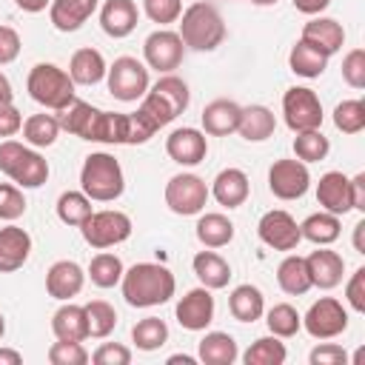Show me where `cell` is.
Masks as SVG:
<instances>
[{
  "instance_id": "1",
  "label": "cell",
  "mask_w": 365,
  "mask_h": 365,
  "mask_svg": "<svg viewBox=\"0 0 365 365\" xmlns=\"http://www.w3.org/2000/svg\"><path fill=\"white\" fill-rule=\"evenodd\" d=\"M60 128L88 140V143H108V145H140L154 137V131L137 117V111H103L91 103L74 100L68 108L60 111Z\"/></svg>"
},
{
  "instance_id": "2",
  "label": "cell",
  "mask_w": 365,
  "mask_h": 365,
  "mask_svg": "<svg viewBox=\"0 0 365 365\" xmlns=\"http://www.w3.org/2000/svg\"><path fill=\"white\" fill-rule=\"evenodd\" d=\"M188 103H191L188 83L171 71V74H163L154 86H148V91L137 106V117L157 134L163 125L177 120L188 108Z\"/></svg>"
},
{
  "instance_id": "3",
  "label": "cell",
  "mask_w": 365,
  "mask_h": 365,
  "mask_svg": "<svg viewBox=\"0 0 365 365\" xmlns=\"http://www.w3.org/2000/svg\"><path fill=\"white\" fill-rule=\"evenodd\" d=\"M120 288H123V299L131 308H154L174 297L177 279L160 262H137L123 271Z\"/></svg>"
},
{
  "instance_id": "4",
  "label": "cell",
  "mask_w": 365,
  "mask_h": 365,
  "mask_svg": "<svg viewBox=\"0 0 365 365\" xmlns=\"http://www.w3.org/2000/svg\"><path fill=\"white\" fill-rule=\"evenodd\" d=\"M80 191L91 202H114L125 191L123 165L108 151H91L80 168Z\"/></svg>"
},
{
  "instance_id": "5",
  "label": "cell",
  "mask_w": 365,
  "mask_h": 365,
  "mask_svg": "<svg viewBox=\"0 0 365 365\" xmlns=\"http://www.w3.org/2000/svg\"><path fill=\"white\" fill-rule=\"evenodd\" d=\"M180 40L194 51H214L225 40V20L211 3H191L180 14Z\"/></svg>"
},
{
  "instance_id": "6",
  "label": "cell",
  "mask_w": 365,
  "mask_h": 365,
  "mask_svg": "<svg viewBox=\"0 0 365 365\" xmlns=\"http://www.w3.org/2000/svg\"><path fill=\"white\" fill-rule=\"evenodd\" d=\"M74 80L68 77L66 68L54 66V63H37L31 66L29 77H26V91L34 103H40L43 108H51V111H63L68 108L77 94H74Z\"/></svg>"
},
{
  "instance_id": "7",
  "label": "cell",
  "mask_w": 365,
  "mask_h": 365,
  "mask_svg": "<svg viewBox=\"0 0 365 365\" xmlns=\"http://www.w3.org/2000/svg\"><path fill=\"white\" fill-rule=\"evenodd\" d=\"M0 171L20 188H40L48 180L46 157L29 143H17L11 137L0 143Z\"/></svg>"
},
{
  "instance_id": "8",
  "label": "cell",
  "mask_w": 365,
  "mask_h": 365,
  "mask_svg": "<svg viewBox=\"0 0 365 365\" xmlns=\"http://www.w3.org/2000/svg\"><path fill=\"white\" fill-rule=\"evenodd\" d=\"M134 225H131V217L125 211H117V208H103V211H91L88 220L80 225V234L83 240L97 248V251H106V248H114L120 242H125L131 237Z\"/></svg>"
},
{
  "instance_id": "9",
  "label": "cell",
  "mask_w": 365,
  "mask_h": 365,
  "mask_svg": "<svg viewBox=\"0 0 365 365\" xmlns=\"http://www.w3.org/2000/svg\"><path fill=\"white\" fill-rule=\"evenodd\" d=\"M106 83L114 100L120 103H137L143 100V94L148 91V66L140 63L137 57H117L108 71H106Z\"/></svg>"
},
{
  "instance_id": "10",
  "label": "cell",
  "mask_w": 365,
  "mask_h": 365,
  "mask_svg": "<svg viewBox=\"0 0 365 365\" xmlns=\"http://www.w3.org/2000/svg\"><path fill=\"white\" fill-rule=\"evenodd\" d=\"M282 117L285 125L297 134V131H314L322 128V103L317 97L314 88L308 86H291L282 94Z\"/></svg>"
},
{
  "instance_id": "11",
  "label": "cell",
  "mask_w": 365,
  "mask_h": 365,
  "mask_svg": "<svg viewBox=\"0 0 365 365\" xmlns=\"http://www.w3.org/2000/svg\"><path fill=\"white\" fill-rule=\"evenodd\" d=\"M208 185L202 177L197 174H174L168 182H165V205L180 214V217H194V214H202L205 202H208Z\"/></svg>"
},
{
  "instance_id": "12",
  "label": "cell",
  "mask_w": 365,
  "mask_h": 365,
  "mask_svg": "<svg viewBox=\"0 0 365 365\" xmlns=\"http://www.w3.org/2000/svg\"><path fill=\"white\" fill-rule=\"evenodd\" d=\"M302 328L314 339H334L348 331V308L334 297H319L302 317Z\"/></svg>"
},
{
  "instance_id": "13",
  "label": "cell",
  "mask_w": 365,
  "mask_h": 365,
  "mask_svg": "<svg viewBox=\"0 0 365 365\" xmlns=\"http://www.w3.org/2000/svg\"><path fill=\"white\" fill-rule=\"evenodd\" d=\"M182 57H185V43L171 29H157L143 43V63L160 74H171L174 68H180Z\"/></svg>"
},
{
  "instance_id": "14",
  "label": "cell",
  "mask_w": 365,
  "mask_h": 365,
  "mask_svg": "<svg viewBox=\"0 0 365 365\" xmlns=\"http://www.w3.org/2000/svg\"><path fill=\"white\" fill-rule=\"evenodd\" d=\"M311 185V171H308V163L302 160H274V165L268 168V191L277 197V200H299L305 197Z\"/></svg>"
},
{
  "instance_id": "15",
  "label": "cell",
  "mask_w": 365,
  "mask_h": 365,
  "mask_svg": "<svg viewBox=\"0 0 365 365\" xmlns=\"http://www.w3.org/2000/svg\"><path fill=\"white\" fill-rule=\"evenodd\" d=\"M257 237L274 251H294L302 242L299 222L285 208H271L257 222Z\"/></svg>"
},
{
  "instance_id": "16",
  "label": "cell",
  "mask_w": 365,
  "mask_h": 365,
  "mask_svg": "<svg viewBox=\"0 0 365 365\" xmlns=\"http://www.w3.org/2000/svg\"><path fill=\"white\" fill-rule=\"evenodd\" d=\"M214 297H211V288L200 285V288H191L185 291L180 299H177V308H174V317L177 322L185 328V331H205L211 322H214Z\"/></svg>"
},
{
  "instance_id": "17",
  "label": "cell",
  "mask_w": 365,
  "mask_h": 365,
  "mask_svg": "<svg viewBox=\"0 0 365 365\" xmlns=\"http://www.w3.org/2000/svg\"><path fill=\"white\" fill-rule=\"evenodd\" d=\"M165 154L177 165H200L208 154V137H205V131L191 128V125L174 128L165 137Z\"/></svg>"
},
{
  "instance_id": "18",
  "label": "cell",
  "mask_w": 365,
  "mask_h": 365,
  "mask_svg": "<svg viewBox=\"0 0 365 365\" xmlns=\"http://www.w3.org/2000/svg\"><path fill=\"white\" fill-rule=\"evenodd\" d=\"M305 265H308V277H311L314 288L331 291V288H336L342 282L345 259H342V254L331 251L328 245H317V251H311L305 257Z\"/></svg>"
},
{
  "instance_id": "19",
  "label": "cell",
  "mask_w": 365,
  "mask_h": 365,
  "mask_svg": "<svg viewBox=\"0 0 365 365\" xmlns=\"http://www.w3.org/2000/svg\"><path fill=\"white\" fill-rule=\"evenodd\" d=\"M83 285H86V271L74 259H57L46 271V291H48V297H54L60 302L74 299L83 291Z\"/></svg>"
},
{
  "instance_id": "20",
  "label": "cell",
  "mask_w": 365,
  "mask_h": 365,
  "mask_svg": "<svg viewBox=\"0 0 365 365\" xmlns=\"http://www.w3.org/2000/svg\"><path fill=\"white\" fill-rule=\"evenodd\" d=\"M299 40H305L308 46H314L317 51H322L325 57H334L342 46H345V29L339 20L334 17H311L305 26H302V34Z\"/></svg>"
},
{
  "instance_id": "21",
  "label": "cell",
  "mask_w": 365,
  "mask_h": 365,
  "mask_svg": "<svg viewBox=\"0 0 365 365\" xmlns=\"http://www.w3.org/2000/svg\"><path fill=\"white\" fill-rule=\"evenodd\" d=\"M317 202L322 211H331L336 217H345L351 208V177L342 171H328L317 182Z\"/></svg>"
},
{
  "instance_id": "22",
  "label": "cell",
  "mask_w": 365,
  "mask_h": 365,
  "mask_svg": "<svg viewBox=\"0 0 365 365\" xmlns=\"http://www.w3.org/2000/svg\"><path fill=\"white\" fill-rule=\"evenodd\" d=\"M140 23V9L134 0H106L100 6V29L114 37V40H123L128 37Z\"/></svg>"
},
{
  "instance_id": "23",
  "label": "cell",
  "mask_w": 365,
  "mask_h": 365,
  "mask_svg": "<svg viewBox=\"0 0 365 365\" xmlns=\"http://www.w3.org/2000/svg\"><path fill=\"white\" fill-rule=\"evenodd\" d=\"M31 234L20 225L0 228V274H14L29 262Z\"/></svg>"
},
{
  "instance_id": "24",
  "label": "cell",
  "mask_w": 365,
  "mask_h": 365,
  "mask_svg": "<svg viewBox=\"0 0 365 365\" xmlns=\"http://www.w3.org/2000/svg\"><path fill=\"white\" fill-rule=\"evenodd\" d=\"M208 194H211L222 208H240V205L248 200V194H251L248 174H245L242 168H222V171L214 177Z\"/></svg>"
},
{
  "instance_id": "25",
  "label": "cell",
  "mask_w": 365,
  "mask_h": 365,
  "mask_svg": "<svg viewBox=\"0 0 365 365\" xmlns=\"http://www.w3.org/2000/svg\"><path fill=\"white\" fill-rule=\"evenodd\" d=\"M240 114H242V106H240V103L225 100V97L211 100V103L202 108V114H200V120H202V131L211 134V137H228V134L237 131V125H240Z\"/></svg>"
},
{
  "instance_id": "26",
  "label": "cell",
  "mask_w": 365,
  "mask_h": 365,
  "mask_svg": "<svg viewBox=\"0 0 365 365\" xmlns=\"http://www.w3.org/2000/svg\"><path fill=\"white\" fill-rule=\"evenodd\" d=\"M100 0H51L48 6V20L57 31H77L94 11Z\"/></svg>"
},
{
  "instance_id": "27",
  "label": "cell",
  "mask_w": 365,
  "mask_h": 365,
  "mask_svg": "<svg viewBox=\"0 0 365 365\" xmlns=\"http://www.w3.org/2000/svg\"><path fill=\"white\" fill-rule=\"evenodd\" d=\"M191 268H194V277L200 279V285H205L211 291H220V288H225L231 282V265L214 248L197 251L194 259H191Z\"/></svg>"
},
{
  "instance_id": "28",
  "label": "cell",
  "mask_w": 365,
  "mask_h": 365,
  "mask_svg": "<svg viewBox=\"0 0 365 365\" xmlns=\"http://www.w3.org/2000/svg\"><path fill=\"white\" fill-rule=\"evenodd\" d=\"M106 71H108L106 57L91 46L77 48L68 60V77L74 80V86H97L106 77Z\"/></svg>"
},
{
  "instance_id": "29",
  "label": "cell",
  "mask_w": 365,
  "mask_h": 365,
  "mask_svg": "<svg viewBox=\"0 0 365 365\" xmlns=\"http://www.w3.org/2000/svg\"><path fill=\"white\" fill-rule=\"evenodd\" d=\"M277 128V117L268 106H242V114H240V125H237V134L245 140V143H262L274 134Z\"/></svg>"
},
{
  "instance_id": "30",
  "label": "cell",
  "mask_w": 365,
  "mask_h": 365,
  "mask_svg": "<svg viewBox=\"0 0 365 365\" xmlns=\"http://www.w3.org/2000/svg\"><path fill=\"white\" fill-rule=\"evenodd\" d=\"M51 331L57 339H71V342H83L88 339V322H86V308L74 305L71 299L63 302L54 317H51Z\"/></svg>"
},
{
  "instance_id": "31",
  "label": "cell",
  "mask_w": 365,
  "mask_h": 365,
  "mask_svg": "<svg viewBox=\"0 0 365 365\" xmlns=\"http://www.w3.org/2000/svg\"><path fill=\"white\" fill-rule=\"evenodd\" d=\"M240 356V348L234 342L231 334L225 331H208L202 339H200V348H197V359L202 365H234Z\"/></svg>"
},
{
  "instance_id": "32",
  "label": "cell",
  "mask_w": 365,
  "mask_h": 365,
  "mask_svg": "<svg viewBox=\"0 0 365 365\" xmlns=\"http://www.w3.org/2000/svg\"><path fill=\"white\" fill-rule=\"evenodd\" d=\"M228 311L237 322H257L265 314V297L257 285L242 282L228 294Z\"/></svg>"
},
{
  "instance_id": "33",
  "label": "cell",
  "mask_w": 365,
  "mask_h": 365,
  "mask_svg": "<svg viewBox=\"0 0 365 365\" xmlns=\"http://www.w3.org/2000/svg\"><path fill=\"white\" fill-rule=\"evenodd\" d=\"M194 234L202 242V248H225L234 240V222L220 211H208V214H200Z\"/></svg>"
},
{
  "instance_id": "34",
  "label": "cell",
  "mask_w": 365,
  "mask_h": 365,
  "mask_svg": "<svg viewBox=\"0 0 365 365\" xmlns=\"http://www.w3.org/2000/svg\"><path fill=\"white\" fill-rule=\"evenodd\" d=\"M277 285H279L282 294H288V297H302V294H308L314 285H311V277H308L305 257L288 254V257L277 265Z\"/></svg>"
},
{
  "instance_id": "35",
  "label": "cell",
  "mask_w": 365,
  "mask_h": 365,
  "mask_svg": "<svg viewBox=\"0 0 365 365\" xmlns=\"http://www.w3.org/2000/svg\"><path fill=\"white\" fill-rule=\"evenodd\" d=\"M299 234L302 240L314 242V245H331L339 240L342 234V222L336 214L331 211H317V214H308L302 222H299Z\"/></svg>"
},
{
  "instance_id": "36",
  "label": "cell",
  "mask_w": 365,
  "mask_h": 365,
  "mask_svg": "<svg viewBox=\"0 0 365 365\" xmlns=\"http://www.w3.org/2000/svg\"><path fill=\"white\" fill-rule=\"evenodd\" d=\"M328 60L322 51H317L314 46H308L305 40H297L288 51V68L297 74V77H305V80H314L319 77L325 68H328Z\"/></svg>"
},
{
  "instance_id": "37",
  "label": "cell",
  "mask_w": 365,
  "mask_h": 365,
  "mask_svg": "<svg viewBox=\"0 0 365 365\" xmlns=\"http://www.w3.org/2000/svg\"><path fill=\"white\" fill-rule=\"evenodd\" d=\"M23 140L31 145V148H48V145H54L57 143V137H60V120L54 117V114H31V117H26L23 120Z\"/></svg>"
},
{
  "instance_id": "38",
  "label": "cell",
  "mask_w": 365,
  "mask_h": 365,
  "mask_svg": "<svg viewBox=\"0 0 365 365\" xmlns=\"http://www.w3.org/2000/svg\"><path fill=\"white\" fill-rule=\"evenodd\" d=\"M123 271H125V265H123V259H120L117 254L100 251V254L91 257V262H88V268H86V277H88L97 288H114V285H120Z\"/></svg>"
},
{
  "instance_id": "39",
  "label": "cell",
  "mask_w": 365,
  "mask_h": 365,
  "mask_svg": "<svg viewBox=\"0 0 365 365\" xmlns=\"http://www.w3.org/2000/svg\"><path fill=\"white\" fill-rule=\"evenodd\" d=\"M288 359V351H285V342L279 336H259L248 345V351L242 354V362L245 365H282Z\"/></svg>"
},
{
  "instance_id": "40",
  "label": "cell",
  "mask_w": 365,
  "mask_h": 365,
  "mask_svg": "<svg viewBox=\"0 0 365 365\" xmlns=\"http://www.w3.org/2000/svg\"><path fill=\"white\" fill-rule=\"evenodd\" d=\"M54 208H57V220L63 225H74V228H80L88 220V214L94 211L91 208V200L83 191H63L57 197V205Z\"/></svg>"
},
{
  "instance_id": "41",
  "label": "cell",
  "mask_w": 365,
  "mask_h": 365,
  "mask_svg": "<svg viewBox=\"0 0 365 365\" xmlns=\"http://www.w3.org/2000/svg\"><path fill=\"white\" fill-rule=\"evenodd\" d=\"M265 325H268V331H271L274 336L288 339V336L299 334L302 317H299V311H297L291 302H277V305H271V308L265 311Z\"/></svg>"
},
{
  "instance_id": "42",
  "label": "cell",
  "mask_w": 365,
  "mask_h": 365,
  "mask_svg": "<svg viewBox=\"0 0 365 365\" xmlns=\"http://www.w3.org/2000/svg\"><path fill=\"white\" fill-rule=\"evenodd\" d=\"M86 308V322H88V336L94 339H106L114 328H117V311L111 302L106 299H91L83 305Z\"/></svg>"
},
{
  "instance_id": "43",
  "label": "cell",
  "mask_w": 365,
  "mask_h": 365,
  "mask_svg": "<svg viewBox=\"0 0 365 365\" xmlns=\"http://www.w3.org/2000/svg\"><path fill=\"white\" fill-rule=\"evenodd\" d=\"M131 342L140 351H157L168 342V325L160 317H145L131 328Z\"/></svg>"
},
{
  "instance_id": "44",
  "label": "cell",
  "mask_w": 365,
  "mask_h": 365,
  "mask_svg": "<svg viewBox=\"0 0 365 365\" xmlns=\"http://www.w3.org/2000/svg\"><path fill=\"white\" fill-rule=\"evenodd\" d=\"M328 151H331V143H328V137L319 128H314V131H297V137H294V157L297 160H302V163H319V160L328 157Z\"/></svg>"
},
{
  "instance_id": "45",
  "label": "cell",
  "mask_w": 365,
  "mask_h": 365,
  "mask_svg": "<svg viewBox=\"0 0 365 365\" xmlns=\"http://www.w3.org/2000/svg\"><path fill=\"white\" fill-rule=\"evenodd\" d=\"M334 125L342 134H359L365 128V103L362 100H342V103H336Z\"/></svg>"
},
{
  "instance_id": "46",
  "label": "cell",
  "mask_w": 365,
  "mask_h": 365,
  "mask_svg": "<svg viewBox=\"0 0 365 365\" xmlns=\"http://www.w3.org/2000/svg\"><path fill=\"white\" fill-rule=\"evenodd\" d=\"M26 194L20 185L14 182H0V220L6 222H14L26 214Z\"/></svg>"
},
{
  "instance_id": "47",
  "label": "cell",
  "mask_w": 365,
  "mask_h": 365,
  "mask_svg": "<svg viewBox=\"0 0 365 365\" xmlns=\"http://www.w3.org/2000/svg\"><path fill=\"white\" fill-rule=\"evenodd\" d=\"M88 356L91 354L83 348V342H71V339H57L48 348V362L51 365H86Z\"/></svg>"
},
{
  "instance_id": "48",
  "label": "cell",
  "mask_w": 365,
  "mask_h": 365,
  "mask_svg": "<svg viewBox=\"0 0 365 365\" xmlns=\"http://www.w3.org/2000/svg\"><path fill=\"white\" fill-rule=\"evenodd\" d=\"M143 11L151 23H160V29H165L168 23L180 20L182 0H143Z\"/></svg>"
},
{
  "instance_id": "49",
  "label": "cell",
  "mask_w": 365,
  "mask_h": 365,
  "mask_svg": "<svg viewBox=\"0 0 365 365\" xmlns=\"http://www.w3.org/2000/svg\"><path fill=\"white\" fill-rule=\"evenodd\" d=\"M342 80L351 88H365V48H351L342 57Z\"/></svg>"
},
{
  "instance_id": "50",
  "label": "cell",
  "mask_w": 365,
  "mask_h": 365,
  "mask_svg": "<svg viewBox=\"0 0 365 365\" xmlns=\"http://www.w3.org/2000/svg\"><path fill=\"white\" fill-rule=\"evenodd\" d=\"M88 359L94 365H128L131 362V348H125L123 342H103Z\"/></svg>"
},
{
  "instance_id": "51",
  "label": "cell",
  "mask_w": 365,
  "mask_h": 365,
  "mask_svg": "<svg viewBox=\"0 0 365 365\" xmlns=\"http://www.w3.org/2000/svg\"><path fill=\"white\" fill-rule=\"evenodd\" d=\"M345 302H348L351 311L365 314V268H362V265H359V268L351 274V279L345 282Z\"/></svg>"
},
{
  "instance_id": "52",
  "label": "cell",
  "mask_w": 365,
  "mask_h": 365,
  "mask_svg": "<svg viewBox=\"0 0 365 365\" xmlns=\"http://www.w3.org/2000/svg\"><path fill=\"white\" fill-rule=\"evenodd\" d=\"M308 362L311 365H345L348 362V354L342 345L336 342H319L311 354H308Z\"/></svg>"
},
{
  "instance_id": "53",
  "label": "cell",
  "mask_w": 365,
  "mask_h": 365,
  "mask_svg": "<svg viewBox=\"0 0 365 365\" xmlns=\"http://www.w3.org/2000/svg\"><path fill=\"white\" fill-rule=\"evenodd\" d=\"M20 34L11 29V26H0V66H9L20 57Z\"/></svg>"
},
{
  "instance_id": "54",
  "label": "cell",
  "mask_w": 365,
  "mask_h": 365,
  "mask_svg": "<svg viewBox=\"0 0 365 365\" xmlns=\"http://www.w3.org/2000/svg\"><path fill=\"white\" fill-rule=\"evenodd\" d=\"M23 128V114L14 103H0V137L9 140Z\"/></svg>"
},
{
  "instance_id": "55",
  "label": "cell",
  "mask_w": 365,
  "mask_h": 365,
  "mask_svg": "<svg viewBox=\"0 0 365 365\" xmlns=\"http://www.w3.org/2000/svg\"><path fill=\"white\" fill-rule=\"evenodd\" d=\"M351 208L365 211V174L362 171L356 177H351Z\"/></svg>"
},
{
  "instance_id": "56",
  "label": "cell",
  "mask_w": 365,
  "mask_h": 365,
  "mask_svg": "<svg viewBox=\"0 0 365 365\" xmlns=\"http://www.w3.org/2000/svg\"><path fill=\"white\" fill-rule=\"evenodd\" d=\"M291 3L299 14H308V17H317L331 6V0H291Z\"/></svg>"
},
{
  "instance_id": "57",
  "label": "cell",
  "mask_w": 365,
  "mask_h": 365,
  "mask_svg": "<svg viewBox=\"0 0 365 365\" xmlns=\"http://www.w3.org/2000/svg\"><path fill=\"white\" fill-rule=\"evenodd\" d=\"M14 3H17V9H23L29 14H37V11H43V9L51 6V0H14Z\"/></svg>"
},
{
  "instance_id": "58",
  "label": "cell",
  "mask_w": 365,
  "mask_h": 365,
  "mask_svg": "<svg viewBox=\"0 0 365 365\" xmlns=\"http://www.w3.org/2000/svg\"><path fill=\"white\" fill-rule=\"evenodd\" d=\"M354 248H356V254H365V220H359L354 225Z\"/></svg>"
},
{
  "instance_id": "59",
  "label": "cell",
  "mask_w": 365,
  "mask_h": 365,
  "mask_svg": "<svg viewBox=\"0 0 365 365\" xmlns=\"http://www.w3.org/2000/svg\"><path fill=\"white\" fill-rule=\"evenodd\" d=\"M23 362V354L14 351V348H0V365H20Z\"/></svg>"
},
{
  "instance_id": "60",
  "label": "cell",
  "mask_w": 365,
  "mask_h": 365,
  "mask_svg": "<svg viewBox=\"0 0 365 365\" xmlns=\"http://www.w3.org/2000/svg\"><path fill=\"white\" fill-rule=\"evenodd\" d=\"M14 100V88H11V80L0 71V103H11Z\"/></svg>"
},
{
  "instance_id": "61",
  "label": "cell",
  "mask_w": 365,
  "mask_h": 365,
  "mask_svg": "<svg viewBox=\"0 0 365 365\" xmlns=\"http://www.w3.org/2000/svg\"><path fill=\"white\" fill-rule=\"evenodd\" d=\"M177 362H182V365H194L197 359L188 356V354H174V356H168V365H177Z\"/></svg>"
},
{
  "instance_id": "62",
  "label": "cell",
  "mask_w": 365,
  "mask_h": 365,
  "mask_svg": "<svg viewBox=\"0 0 365 365\" xmlns=\"http://www.w3.org/2000/svg\"><path fill=\"white\" fill-rule=\"evenodd\" d=\"M251 3H254V6H277L279 0H251Z\"/></svg>"
},
{
  "instance_id": "63",
  "label": "cell",
  "mask_w": 365,
  "mask_h": 365,
  "mask_svg": "<svg viewBox=\"0 0 365 365\" xmlns=\"http://www.w3.org/2000/svg\"><path fill=\"white\" fill-rule=\"evenodd\" d=\"M3 334H6V317L0 314V339H3Z\"/></svg>"
}]
</instances>
